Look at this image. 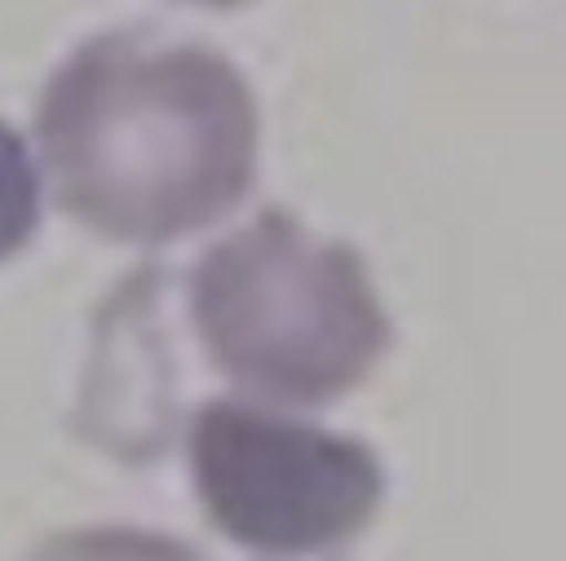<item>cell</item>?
Returning a JSON list of instances; mask_svg holds the SVG:
<instances>
[{"instance_id": "cell-2", "label": "cell", "mask_w": 566, "mask_h": 561, "mask_svg": "<svg viewBox=\"0 0 566 561\" xmlns=\"http://www.w3.org/2000/svg\"><path fill=\"white\" fill-rule=\"evenodd\" d=\"M190 314L208 358L274 402H332L389 349V314L363 256L279 208L203 252Z\"/></svg>"}, {"instance_id": "cell-5", "label": "cell", "mask_w": 566, "mask_h": 561, "mask_svg": "<svg viewBox=\"0 0 566 561\" xmlns=\"http://www.w3.org/2000/svg\"><path fill=\"white\" fill-rule=\"evenodd\" d=\"M31 561H203L186 543L146 530H75L31 552Z\"/></svg>"}, {"instance_id": "cell-4", "label": "cell", "mask_w": 566, "mask_h": 561, "mask_svg": "<svg viewBox=\"0 0 566 561\" xmlns=\"http://www.w3.org/2000/svg\"><path fill=\"white\" fill-rule=\"evenodd\" d=\"M40 221V168L27 141L0 124V261L22 252Z\"/></svg>"}, {"instance_id": "cell-1", "label": "cell", "mask_w": 566, "mask_h": 561, "mask_svg": "<svg viewBox=\"0 0 566 561\" xmlns=\"http://www.w3.org/2000/svg\"><path fill=\"white\" fill-rule=\"evenodd\" d=\"M35 133L57 203L119 243L221 221L256 172V106L203 44L142 31L84 40L44 84Z\"/></svg>"}, {"instance_id": "cell-3", "label": "cell", "mask_w": 566, "mask_h": 561, "mask_svg": "<svg viewBox=\"0 0 566 561\" xmlns=\"http://www.w3.org/2000/svg\"><path fill=\"white\" fill-rule=\"evenodd\" d=\"M190 468L221 534L287 557L345 543L385 495L380 459L363 442L252 402H208L195 415Z\"/></svg>"}, {"instance_id": "cell-6", "label": "cell", "mask_w": 566, "mask_h": 561, "mask_svg": "<svg viewBox=\"0 0 566 561\" xmlns=\"http://www.w3.org/2000/svg\"><path fill=\"white\" fill-rule=\"evenodd\" d=\"M190 4H217V9H226V4H243V0H190Z\"/></svg>"}]
</instances>
